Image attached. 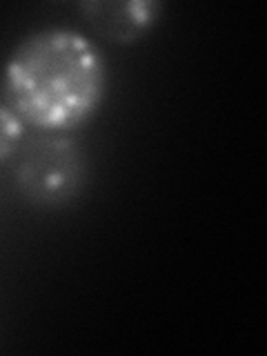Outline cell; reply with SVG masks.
Listing matches in <instances>:
<instances>
[{"label": "cell", "mask_w": 267, "mask_h": 356, "mask_svg": "<svg viewBox=\"0 0 267 356\" xmlns=\"http://www.w3.org/2000/svg\"><path fill=\"white\" fill-rule=\"evenodd\" d=\"M7 105L25 125L65 134L96 116L107 94V63L83 31L44 27L9 54L3 72Z\"/></svg>", "instance_id": "6da1fadb"}, {"label": "cell", "mask_w": 267, "mask_h": 356, "mask_svg": "<svg viewBox=\"0 0 267 356\" xmlns=\"http://www.w3.org/2000/svg\"><path fill=\"white\" fill-rule=\"evenodd\" d=\"M78 9L96 33L118 44L145 38L163 16L156 0H83Z\"/></svg>", "instance_id": "3957f363"}, {"label": "cell", "mask_w": 267, "mask_h": 356, "mask_svg": "<svg viewBox=\"0 0 267 356\" xmlns=\"http://www.w3.org/2000/svg\"><path fill=\"white\" fill-rule=\"evenodd\" d=\"M16 189L33 207L58 209L74 203L87 183V161L78 143L63 134L31 140L14 170Z\"/></svg>", "instance_id": "7a4b0ae2"}, {"label": "cell", "mask_w": 267, "mask_h": 356, "mask_svg": "<svg viewBox=\"0 0 267 356\" xmlns=\"http://www.w3.org/2000/svg\"><path fill=\"white\" fill-rule=\"evenodd\" d=\"M25 138V122L7 103H0V163L9 161Z\"/></svg>", "instance_id": "277c9868"}]
</instances>
